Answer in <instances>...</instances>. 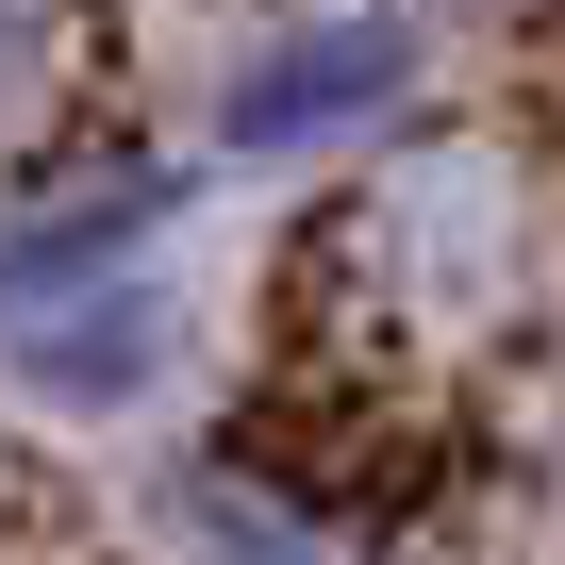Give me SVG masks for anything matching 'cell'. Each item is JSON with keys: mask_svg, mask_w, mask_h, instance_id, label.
<instances>
[{"mask_svg": "<svg viewBox=\"0 0 565 565\" xmlns=\"http://www.w3.org/2000/svg\"><path fill=\"white\" fill-rule=\"evenodd\" d=\"M167 366H183V282L167 266H117V282H67V300L0 317V383L51 399V416H134Z\"/></svg>", "mask_w": 565, "mask_h": 565, "instance_id": "2", "label": "cell"}, {"mask_svg": "<svg viewBox=\"0 0 565 565\" xmlns=\"http://www.w3.org/2000/svg\"><path fill=\"white\" fill-rule=\"evenodd\" d=\"M167 233H183V183L167 167H84V183L0 200V317L67 300V282H117V266H167Z\"/></svg>", "mask_w": 565, "mask_h": 565, "instance_id": "3", "label": "cell"}, {"mask_svg": "<svg viewBox=\"0 0 565 565\" xmlns=\"http://www.w3.org/2000/svg\"><path fill=\"white\" fill-rule=\"evenodd\" d=\"M416 67H433V34L399 0H300L216 67V167H333V150L399 134Z\"/></svg>", "mask_w": 565, "mask_h": 565, "instance_id": "1", "label": "cell"}, {"mask_svg": "<svg viewBox=\"0 0 565 565\" xmlns=\"http://www.w3.org/2000/svg\"><path fill=\"white\" fill-rule=\"evenodd\" d=\"M167 548H183V565H333V532H317L300 499H266V482H233V466L167 482Z\"/></svg>", "mask_w": 565, "mask_h": 565, "instance_id": "4", "label": "cell"}, {"mask_svg": "<svg viewBox=\"0 0 565 565\" xmlns=\"http://www.w3.org/2000/svg\"><path fill=\"white\" fill-rule=\"evenodd\" d=\"M34 51H51V34H34V0H0V134H18V100H34Z\"/></svg>", "mask_w": 565, "mask_h": 565, "instance_id": "5", "label": "cell"}]
</instances>
